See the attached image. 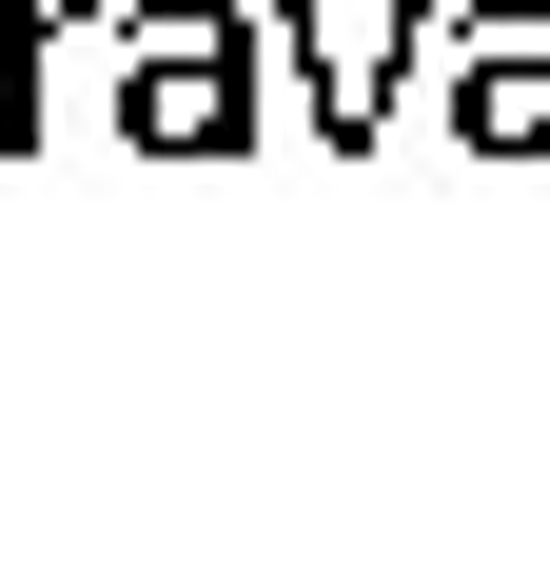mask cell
<instances>
[{"instance_id":"cell-2","label":"cell","mask_w":550,"mask_h":570,"mask_svg":"<svg viewBox=\"0 0 550 570\" xmlns=\"http://www.w3.org/2000/svg\"><path fill=\"white\" fill-rule=\"evenodd\" d=\"M433 118L472 158H550V0H452L433 20Z\"/></svg>"},{"instance_id":"cell-1","label":"cell","mask_w":550,"mask_h":570,"mask_svg":"<svg viewBox=\"0 0 550 570\" xmlns=\"http://www.w3.org/2000/svg\"><path fill=\"white\" fill-rule=\"evenodd\" d=\"M256 0H138L118 20V138L138 158H236L256 138Z\"/></svg>"},{"instance_id":"cell-3","label":"cell","mask_w":550,"mask_h":570,"mask_svg":"<svg viewBox=\"0 0 550 570\" xmlns=\"http://www.w3.org/2000/svg\"><path fill=\"white\" fill-rule=\"evenodd\" d=\"M433 20H452V0H393L374 40H334V20H275V0H256V40H295V99H315V138H334V158L393 118V79H433Z\"/></svg>"}]
</instances>
